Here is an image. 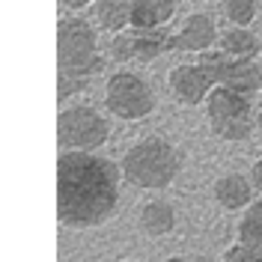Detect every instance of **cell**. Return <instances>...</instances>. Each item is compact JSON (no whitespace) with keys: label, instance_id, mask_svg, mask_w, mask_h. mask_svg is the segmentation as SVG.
<instances>
[{"label":"cell","instance_id":"obj_25","mask_svg":"<svg viewBox=\"0 0 262 262\" xmlns=\"http://www.w3.org/2000/svg\"><path fill=\"white\" fill-rule=\"evenodd\" d=\"M259 36H262V15H259Z\"/></svg>","mask_w":262,"mask_h":262},{"label":"cell","instance_id":"obj_5","mask_svg":"<svg viewBox=\"0 0 262 262\" xmlns=\"http://www.w3.org/2000/svg\"><path fill=\"white\" fill-rule=\"evenodd\" d=\"M111 137V119L93 104H72L57 114V146L78 149V152H96Z\"/></svg>","mask_w":262,"mask_h":262},{"label":"cell","instance_id":"obj_23","mask_svg":"<svg viewBox=\"0 0 262 262\" xmlns=\"http://www.w3.org/2000/svg\"><path fill=\"white\" fill-rule=\"evenodd\" d=\"M256 131H259V134H262V111H259V114H256Z\"/></svg>","mask_w":262,"mask_h":262},{"label":"cell","instance_id":"obj_19","mask_svg":"<svg viewBox=\"0 0 262 262\" xmlns=\"http://www.w3.org/2000/svg\"><path fill=\"white\" fill-rule=\"evenodd\" d=\"M111 57L116 63H131L134 60V39H131V27L122 33H114L111 39Z\"/></svg>","mask_w":262,"mask_h":262},{"label":"cell","instance_id":"obj_18","mask_svg":"<svg viewBox=\"0 0 262 262\" xmlns=\"http://www.w3.org/2000/svg\"><path fill=\"white\" fill-rule=\"evenodd\" d=\"M221 262H262V247L245 245V242H235L224 250Z\"/></svg>","mask_w":262,"mask_h":262},{"label":"cell","instance_id":"obj_2","mask_svg":"<svg viewBox=\"0 0 262 262\" xmlns=\"http://www.w3.org/2000/svg\"><path fill=\"white\" fill-rule=\"evenodd\" d=\"M182 164H185V158L179 149L170 140L152 134L125 149L119 167H122V179L128 185L143 188V191H161L176 182V176L182 173Z\"/></svg>","mask_w":262,"mask_h":262},{"label":"cell","instance_id":"obj_14","mask_svg":"<svg viewBox=\"0 0 262 262\" xmlns=\"http://www.w3.org/2000/svg\"><path fill=\"white\" fill-rule=\"evenodd\" d=\"M98 30L107 33H122L131 27V0H96L93 6Z\"/></svg>","mask_w":262,"mask_h":262},{"label":"cell","instance_id":"obj_20","mask_svg":"<svg viewBox=\"0 0 262 262\" xmlns=\"http://www.w3.org/2000/svg\"><path fill=\"white\" fill-rule=\"evenodd\" d=\"M90 90V78H75V75H57V101L86 93Z\"/></svg>","mask_w":262,"mask_h":262},{"label":"cell","instance_id":"obj_8","mask_svg":"<svg viewBox=\"0 0 262 262\" xmlns=\"http://www.w3.org/2000/svg\"><path fill=\"white\" fill-rule=\"evenodd\" d=\"M167 86H170V93H173V98L179 104H185V107H200V104H206L209 93L214 90V81L200 63H179V66L170 69Z\"/></svg>","mask_w":262,"mask_h":262},{"label":"cell","instance_id":"obj_26","mask_svg":"<svg viewBox=\"0 0 262 262\" xmlns=\"http://www.w3.org/2000/svg\"><path fill=\"white\" fill-rule=\"evenodd\" d=\"M128 262H137V259H128Z\"/></svg>","mask_w":262,"mask_h":262},{"label":"cell","instance_id":"obj_15","mask_svg":"<svg viewBox=\"0 0 262 262\" xmlns=\"http://www.w3.org/2000/svg\"><path fill=\"white\" fill-rule=\"evenodd\" d=\"M259 39L256 33H250L247 27H229V30L221 33V39H217V51H224L229 57H238V60H256V54H259Z\"/></svg>","mask_w":262,"mask_h":262},{"label":"cell","instance_id":"obj_24","mask_svg":"<svg viewBox=\"0 0 262 262\" xmlns=\"http://www.w3.org/2000/svg\"><path fill=\"white\" fill-rule=\"evenodd\" d=\"M164 262H188L185 256H170V259H164Z\"/></svg>","mask_w":262,"mask_h":262},{"label":"cell","instance_id":"obj_1","mask_svg":"<svg viewBox=\"0 0 262 262\" xmlns=\"http://www.w3.org/2000/svg\"><path fill=\"white\" fill-rule=\"evenodd\" d=\"M122 167L96 152L63 149L57 158V221L69 229H93L119 206Z\"/></svg>","mask_w":262,"mask_h":262},{"label":"cell","instance_id":"obj_22","mask_svg":"<svg viewBox=\"0 0 262 262\" xmlns=\"http://www.w3.org/2000/svg\"><path fill=\"white\" fill-rule=\"evenodd\" d=\"M60 3H63V6L69 9V12H81L83 6H90L93 0H60Z\"/></svg>","mask_w":262,"mask_h":262},{"label":"cell","instance_id":"obj_4","mask_svg":"<svg viewBox=\"0 0 262 262\" xmlns=\"http://www.w3.org/2000/svg\"><path fill=\"white\" fill-rule=\"evenodd\" d=\"M206 119H209V128L214 137L229 140V143L247 140L256 128L250 96L232 90V86H221V83L206 98Z\"/></svg>","mask_w":262,"mask_h":262},{"label":"cell","instance_id":"obj_16","mask_svg":"<svg viewBox=\"0 0 262 262\" xmlns=\"http://www.w3.org/2000/svg\"><path fill=\"white\" fill-rule=\"evenodd\" d=\"M238 242L253 247H262V200L250 203L238 221Z\"/></svg>","mask_w":262,"mask_h":262},{"label":"cell","instance_id":"obj_6","mask_svg":"<svg viewBox=\"0 0 262 262\" xmlns=\"http://www.w3.org/2000/svg\"><path fill=\"white\" fill-rule=\"evenodd\" d=\"M155 93L140 75L134 72H114L107 83H104V107L116 116V119H146L155 111Z\"/></svg>","mask_w":262,"mask_h":262},{"label":"cell","instance_id":"obj_10","mask_svg":"<svg viewBox=\"0 0 262 262\" xmlns=\"http://www.w3.org/2000/svg\"><path fill=\"white\" fill-rule=\"evenodd\" d=\"M253 182L245 179L242 173H224L221 179H214L212 185V194H214V203L227 212H242L253 203Z\"/></svg>","mask_w":262,"mask_h":262},{"label":"cell","instance_id":"obj_9","mask_svg":"<svg viewBox=\"0 0 262 262\" xmlns=\"http://www.w3.org/2000/svg\"><path fill=\"white\" fill-rule=\"evenodd\" d=\"M221 33L214 27V21L206 12H194L185 18L182 30L176 33V51H188V54H206L217 45Z\"/></svg>","mask_w":262,"mask_h":262},{"label":"cell","instance_id":"obj_21","mask_svg":"<svg viewBox=\"0 0 262 262\" xmlns=\"http://www.w3.org/2000/svg\"><path fill=\"white\" fill-rule=\"evenodd\" d=\"M250 182H253V188L262 194V158H256L253 167H250Z\"/></svg>","mask_w":262,"mask_h":262},{"label":"cell","instance_id":"obj_17","mask_svg":"<svg viewBox=\"0 0 262 262\" xmlns=\"http://www.w3.org/2000/svg\"><path fill=\"white\" fill-rule=\"evenodd\" d=\"M224 15L235 27H247L256 18V0H224Z\"/></svg>","mask_w":262,"mask_h":262},{"label":"cell","instance_id":"obj_7","mask_svg":"<svg viewBox=\"0 0 262 262\" xmlns=\"http://www.w3.org/2000/svg\"><path fill=\"white\" fill-rule=\"evenodd\" d=\"M196 63L212 75L214 86L217 83L232 86L245 96H256L262 90V69L256 60H238V57H229L224 51H206V54H200Z\"/></svg>","mask_w":262,"mask_h":262},{"label":"cell","instance_id":"obj_3","mask_svg":"<svg viewBox=\"0 0 262 262\" xmlns=\"http://www.w3.org/2000/svg\"><path fill=\"white\" fill-rule=\"evenodd\" d=\"M104 69V57L98 54V33L83 18H60L57 21V75L93 78Z\"/></svg>","mask_w":262,"mask_h":262},{"label":"cell","instance_id":"obj_11","mask_svg":"<svg viewBox=\"0 0 262 262\" xmlns=\"http://www.w3.org/2000/svg\"><path fill=\"white\" fill-rule=\"evenodd\" d=\"M131 39L137 63H152L176 48V33H167V27H131Z\"/></svg>","mask_w":262,"mask_h":262},{"label":"cell","instance_id":"obj_12","mask_svg":"<svg viewBox=\"0 0 262 262\" xmlns=\"http://www.w3.org/2000/svg\"><path fill=\"white\" fill-rule=\"evenodd\" d=\"M137 224L149 238H164L176 229V209L167 200H146L137 212Z\"/></svg>","mask_w":262,"mask_h":262},{"label":"cell","instance_id":"obj_13","mask_svg":"<svg viewBox=\"0 0 262 262\" xmlns=\"http://www.w3.org/2000/svg\"><path fill=\"white\" fill-rule=\"evenodd\" d=\"M179 0H131V27H164Z\"/></svg>","mask_w":262,"mask_h":262}]
</instances>
